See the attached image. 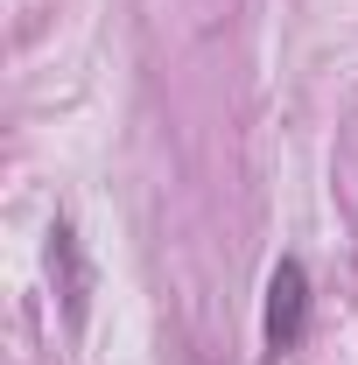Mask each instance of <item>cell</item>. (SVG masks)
I'll list each match as a JSON object with an SVG mask.
<instances>
[{
	"label": "cell",
	"mask_w": 358,
	"mask_h": 365,
	"mask_svg": "<svg viewBox=\"0 0 358 365\" xmlns=\"http://www.w3.org/2000/svg\"><path fill=\"white\" fill-rule=\"evenodd\" d=\"M302 323H310V267L302 260H281L267 281V344L274 351H295L302 344Z\"/></svg>",
	"instance_id": "obj_1"
}]
</instances>
